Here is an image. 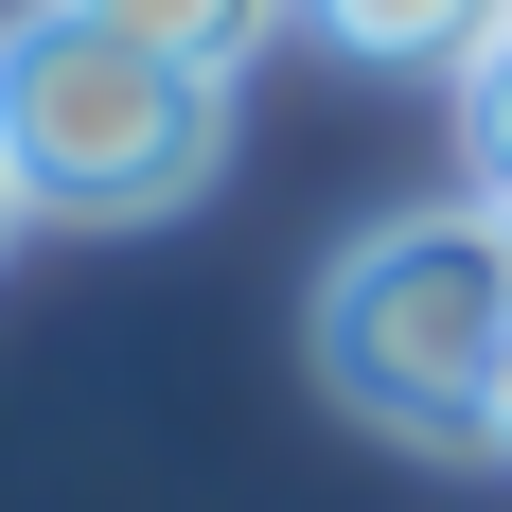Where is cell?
I'll use <instances>...</instances> for the list:
<instances>
[{"instance_id": "5b68a950", "label": "cell", "mask_w": 512, "mask_h": 512, "mask_svg": "<svg viewBox=\"0 0 512 512\" xmlns=\"http://www.w3.org/2000/svg\"><path fill=\"white\" fill-rule=\"evenodd\" d=\"M460 159H477V195L512 212V18H495V53L460 71Z\"/></svg>"}, {"instance_id": "3957f363", "label": "cell", "mask_w": 512, "mask_h": 512, "mask_svg": "<svg viewBox=\"0 0 512 512\" xmlns=\"http://www.w3.org/2000/svg\"><path fill=\"white\" fill-rule=\"evenodd\" d=\"M301 18L354 53V71H477L512 0H301Z\"/></svg>"}, {"instance_id": "277c9868", "label": "cell", "mask_w": 512, "mask_h": 512, "mask_svg": "<svg viewBox=\"0 0 512 512\" xmlns=\"http://www.w3.org/2000/svg\"><path fill=\"white\" fill-rule=\"evenodd\" d=\"M106 36H142V53H177V71H212V89H230V71H248L265 36H283V18H301V0H89Z\"/></svg>"}, {"instance_id": "52a82bcc", "label": "cell", "mask_w": 512, "mask_h": 512, "mask_svg": "<svg viewBox=\"0 0 512 512\" xmlns=\"http://www.w3.org/2000/svg\"><path fill=\"white\" fill-rule=\"evenodd\" d=\"M495 460H512V371H495Z\"/></svg>"}, {"instance_id": "7a4b0ae2", "label": "cell", "mask_w": 512, "mask_h": 512, "mask_svg": "<svg viewBox=\"0 0 512 512\" xmlns=\"http://www.w3.org/2000/svg\"><path fill=\"white\" fill-rule=\"evenodd\" d=\"M0 159H18L36 212H71V230H142V212L212 195L230 89L177 71V53H142V36H106L89 0H18V18H0Z\"/></svg>"}, {"instance_id": "6da1fadb", "label": "cell", "mask_w": 512, "mask_h": 512, "mask_svg": "<svg viewBox=\"0 0 512 512\" xmlns=\"http://www.w3.org/2000/svg\"><path fill=\"white\" fill-rule=\"evenodd\" d=\"M495 371H512V212L442 195L389 212L371 248L318 265V389L424 460H495Z\"/></svg>"}, {"instance_id": "8992f818", "label": "cell", "mask_w": 512, "mask_h": 512, "mask_svg": "<svg viewBox=\"0 0 512 512\" xmlns=\"http://www.w3.org/2000/svg\"><path fill=\"white\" fill-rule=\"evenodd\" d=\"M18 212H36V195H18V159H0V230H18Z\"/></svg>"}]
</instances>
